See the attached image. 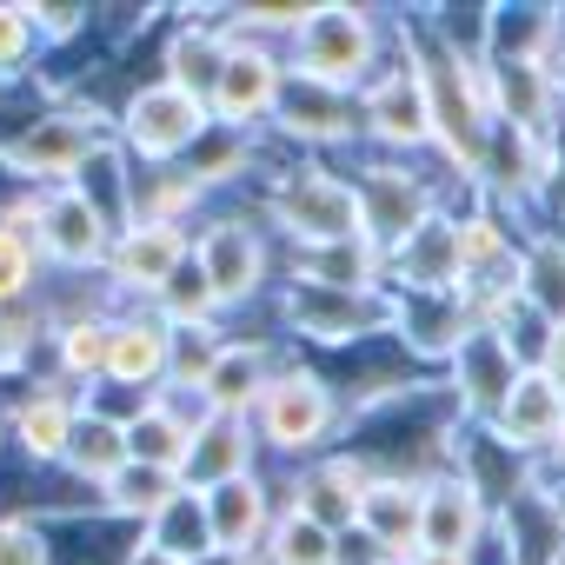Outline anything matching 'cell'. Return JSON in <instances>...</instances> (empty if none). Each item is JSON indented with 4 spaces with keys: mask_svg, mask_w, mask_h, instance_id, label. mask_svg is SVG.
I'll use <instances>...</instances> for the list:
<instances>
[{
    "mask_svg": "<svg viewBox=\"0 0 565 565\" xmlns=\"http://www.w3.org/2000/svg\"><path fill=\"white\" fill-rule=\"evenodd\" d=\"M413 61L426 74V107H433V147L446 153V167H459V180L486 173V147H492V100H486V61H466L452 47H439L433 34H406Z\"/></svg>",
    "mask_w": 565,
    "mask_h": 565,
    "instance_id": "obj_1",
    "label": "cell"
},
{
    "mask_svg": "<svg viewBox=\"0 0 565 565\" xmlns=\"http://www.w3.org/2000/svg\"><path fill=\"white\" fill-rule=\"evenodd\" d=\"M386 21L373 8H353V0H320V14L287 41V67L300 81H320L333 94H366L386 67Z\"/></svg>",
    "mask_w": 565,
    "mask_h": 565,
    "instance_id": "obj_2",
    "label": "cell"
},
{
    "mask_svg": "<svg viewBox=\"0 0 565 565\" xmlns=\"http://www.w3.org/2000/svg\"><path fill=\"white\" fill-rule=\"evenodd\" d=\"M340 419H347V406H340L333 380L313 373V366H279V373L266 380L259 406H253V433H259V446L279 452V459H300V466L327 452V439H333Z\"/></svg>",
    "mask_w": 565,
    "mask_h": 565,
    "instance_id": "obj_3",
    "label": "cell"
},
{
    "mask_svg": "<svg viewBox=\"0 0 565 565\" xmlns=\"http://www.w3.org/2000/svg\"><path fill=\"white\" fill-rule=\"evenodd\" d=\"M266 220L294 246H340V239H373L360 213V186L327 173V167H294L266 193Z\"/></svg>",
    "mask_w": 565,
    "mask_h": 565,
    "instance_id": "obj_4",
    "label": "cell"
},
{
    "mask_svg": "<svg viewBox=\"0 0 565 565\" xmlns=\"http://www.w3.org/2000/svg\"><path fill=\"white\" fill-rule=\"evenodd\" d=\"M107 140L114 134H107V120L94 107H54V114H34L8 147H0V160H8V173H21L34 193H54V186H74Z\"/></svg>",
    "mask_w": 565,
    "mask_h": 565,
    "instance_id": "obj_5",
    "label": "cell"
},
{
    "mask_svg": "<svg viewBox=\"0 0 565 565\" xmlns=\"http://www.w3.org/2000/svg\"><path fill=\"white\" fill-rule=\"evenodd\" d=\"M206 127H213L206 100L180 94L173 81H153V87H134L127 94V107L114 120V147L127 160H140V167H180L206 140Z\"/></svg>",
    "mask_w": 565,
    "mask_h": 565,
    "instance_id": "obj_6",
    "label": "cell"
},
{
    "mask_svg": "<svg viewBox=\"0 0 565 565\" xmlns=\"http://www.w3.org/2000/svg\"><path fill=\"white\" fill-rule=\"evenodd\" d=\"M226 34H233V28H226ZM279 94H287V54H279L273 41H246V34H233L226 67H220V81H213V94H206L213 127H226V134H253V127L273 120Z\"/></svg>",
    "mask_w": 565,
    "mask_h": 565,
    "instance_id": "obj_7",
    "label": "cell"
},
{
    "mask_svg": "<svg viewBox=\"0 0 565 565\" xmlns=\"http://www.w3.org/2000/svg\"><path fill=\"white\" fill-rule=\"evenodd\" d=\"M360 134H366L373 147L399 153V160L419 153V147H433V107H426V74H419V61H413V41H406V54L386 61L380 81L360 94Z\"/></svg>",
    "mask_w": 565,
    "mask_h": 565,
    "instance_id": "obj_8",
    "label": "cell"
},
{
    "mask_svg": "<svg viewBox=\"0 0 565 565\" xmlns=\"http://www.w3.org/2000/svg\"><path fill=\"white\" fill-rule=\"evenodd\" d=\"M193 259L200 273L213 279L220 307H253L266 294V273H273V253H266V233L239 213H220L193 233Z\"/></svg>",
    "mask_w": 565,
    "mask_h": 565,
    "instance_id": "obj_9",
    "label": "cell"
},
{
    "mask_svg": "<svg viewBox=\"0 0 565 565\" xmlns=\"http://www.w3.org/2000/svg\"><path fill=\"white\" fill-rule=\"evenodd\" d=\"M492 532V499L486 486L452 459L446 472L426 479V512H419V552H446V558H479Z\"/></svg>",
    "mask_w": 565,
    "mask_h": 565,
    "instance_id": "obj_10",
    "label": "cell"
},
{
    "mask_svg": "<svg viewBox=\"0 0 565 565\" xmlns=\"http://www.w3.org/2000/svg\"><path fill=\"white\" fill-rule=\"evenodd\" d=\"M120 226L81 193V186H54L41 193V259L61 273H107Z\"/></svg>",
    "mask_w": 565,
    "mask_h": 565,
    "instance_id": "obj_11",
    "label": "cell"
},
{
    "mask_svg": "<svg viewBox=\"0 0 565 565\" xmlns=\"http://www.w3.org/2000/svg\"><path fill=\"white\" fill-rule=\"evenodd\" d=\"M452 399H459V419H479V426H492V413L505 406V393L519 386V373L532 366L499 327H472L459 347H452Z\"/></svg>",
    "mask_w": 565,
    "mask_h": 565,
    "instance_id": "obj_12",
    "label": "cell"
},
{
    "mask_svg": "<svg viewBox=\"0 0 565 565\" xmlns=\"http://www.w3.org/2000/svg\"><path fill=\"white\" fill-rule=\"evenodd\" d=\"M393 294H327V287H294L287 279V327L320 347H347L366 333H393Z\"/></svg>",
    "mask_w": 565,
    "mask_h": 565,
    "instance_id": "obj_13",
    "label": "cell"
},
{
    "mask_svg": "<svg viewBox=\"0 0 565 565\" xmlns=\"http://www.w3.org/2000/svg\"><path fill=\"white\" fill-rule=\"evenodd\" d=\"M360 213H366V233L393 253L399 239H413L426 220H439V193L406 167V160H373L360 180Z\"/></svg>",
    "mask_w": 565,
    "mask_h": 565,
    "instance_id": "obj_14",
    "label": "cell"
},
{
    "mask_svg": "<svg viewBox=\"0 0 565 565\" xmlns=\"http://www.w3.org/2000/svg\"><path fill=\"white\" fill-rule=\"evenodd\" d=\"M173 347H180V333H173L153 307H127V313H114L107 386H120V393H134V399L167 393V380H173Z\"/></svg>",
    "mask_w": 565,
    "mask_h": 565,
    "instance_id": "obj_15",
    "label": "cell"
},
{
    "mask_svg": "<svg viewBox=\"0 0 565 565\" xmlns=\"http://www.w3.org/2000/svg\"><path fill=\"white\" fill-rule=\"evenodd\" d=\"M193 259V233L186 226H120L114 253H107V287L153 307V294Z\"/></svg>",
    "mask_w": 565,
    "mask_h": 565,
    "instance_id": "obj_16",
    "label": "cell"
},
{
    "mask_svg": "<svg viewBox=\"0 0 565 565\" xmlns=\"http://www.w3.org/2000/svg\"><path fill=\"white\" fill-rule=\"evenodd\" d=\"M486 433H492L512 459H545V452L558 446V433H565V393H558L539 366H525Z\"/></svg>",
    "mask_w": 565,
    "mask_h": 565,
    "instance_id": "obj_17",
    "label": "cell"
},
{
    "mask_svg": "<svg viewBox=\"0 0 565 565\" xmlns=\"http://www.w3.org/2000/svg\"><path fill=\"white\" fill-rule=\"evenodd\" d=\"M366 486H373V466H366L360 452H320V459L300 466L287 505L307 512V519H320L327 532H353V525H360V499H366Z\"/></svg>",
    "mask_w": 565,
    "mask_h": 565,
    "instance_id": "obj_18",
    "label": "cell"
},
{
    "mask_svg": "<svg viewBox=\"0 0 565 565\" xmlns=\"http://www.w3.org/2000/svg\"><path fill=\"white\" fill-rule=\"evenodd\" d=\"M200 499H206V519H213V552H239V558H259L273 519L287 512L259 472L226 479V486H213V492H200Z\"/></svg>",
    "mask_w": 565,
    "mask_h": 565,
    "instance_id": "obj_19",
    "label": "cell"
},
{
    "mask_svg": "<svg viewBox=\"0 0 565 565\" xmlns=\"http://www.w3.org/2000/svg\"><path fill=\"white\" fill-rule=\"evenodd\" d=\"M273 127L287 140H300V147H340V140L360 134V100L333 94L320 81H300L287 67V94H279V107H273Z\"/></svg>",
    "mask_w": 565,
    "mask_h": 565,
    "instance_id": "obj_20",
    "label": "cell"
},
{
    "mask_svg": "<svg viewBox=\"0 0 565 565\" xmlns=\"http://www.w3.org/2000/svg\"><path fill=\"white\" fill-rule=\"evenodd\" d=\"M386 294H459V226L452 213L426 220L386 253Z\"/></svg>",
    "mask_w": 565,
    "mask_h": 565,
    "instance_id": "obj_21",
    "label": "cell"
},
{
    "mask_svg": "<svg viewBox=\"0 0 565 565\" xmlns=\"http://www.w3.org/2000/svg\"><path fill=\"white\" fill-rule=\"evenodd\" d=\"M273 347L266 340H220L206 380H200V413H220V419H253L266 380H273Z\"/></svg>",
    "mask_w": 565,
    "mask_h": 565,
    "instance_id": "obj_22",
    "label": "cell"
},
{
    "mask_svg": "<svg viewBox=\"0 0 565 565\" xmlns=\"http://www.w3.org/2000/svg\"><path fill=\"white\" fill-rule=\"evenodd\" d=\"M246 472H259V433H253V419L200 413V426H193V452H186L180 479H186L193 492H213V486L246 479Z\"/></svg>",
    "mask_w": 565,
    "mask_h": 565,
    "instance_id": "obj_23",
    "label": "cell"
},
{
    "mask_svg": "<svg viewBox=\"0 0 565 565\" xmlns=\"http://www.w3.org/2000/svg\"><path fill=\"white\" fill-rule=\"evenodd\" d=\"M419 512H426V479L419 472H373L360 499V532L380 539L399 565L419 552Z\"/></svg>",
    "mask_w": 565,
    "mask_h": 565,
    "instance_id": "obj_24",
    "label": "cell"
},
{
    "mask_svg": "<svg viewBox=\"0 0 565 565\" xmlns=\"http://www.w3.org/2000/svg\"><path fill=\"white\" fill-rule=\"evenodd\" d=\"M294 287H327V294H386V246H380V239L294 246Z\"/></svg>",
    "mask_w": 565,
    "mask_h": 565,
    "instance_id": "obj_25",
    "label": "cell"
},
{
    "mask_svg": "<svg viewBox=\"0 0 565 565\" xmlns=\"http://www.w3.org/2000/svg\"><path fill=\"white\" fill-rule=\"evenodd\" d=\"M74 426H81V406L61 393V386H28L8 413V439L34 459V466H61L67 446H74Z\"/></svg>",
    "mask_w": 565,
    "mask_h": 565,
    "instance_id": "obj_26",
    "label": "cell"
},
{
    "mask_svg": "<svg viewBox=\"0 0 565 565\" xmlns=\"http://www.w3.org/2000/svg\"><path fill=\"white\" fill-rule=\"evenodd\" d=\"M193 426H200V413H186L173 393H153V399H140V406L127 413V452H134L140 466L180 472L186 452H193Z\"/></svg>",
    "mask_w": 565,
    "mask_h": 565,
    "instance_id": "obj_27",
    "label": "cell"
},
{
    "mask_svg": "<svg viewBox=\"0 0 565 565\" xmlns=\"http://www.w3.org/2000/svg\"><path fill=\"white\" fill-rule=\"evenodd\" d=\"M206 206V186L186 167H140L127 180V226H186Z\"/></svg>",
    "mask_w": 565,
    "mask_h": 565,
    "instance_id": "obj_28",
    "label": "cell"
},
{
    "mask_svg": "<svg viewBox=\"0 0 565 565\" xmlns=\"http://www.w3.org/2000/svg\"><path fill=\"white\" fill-rule=\"evenodd\" d=\"M226 47H233L226 21H186V28L167 41V74H160V81H173L180 94L206 100L213 81H220V67H226Z\"/></svg>",
    "mask_w": 565,
    "mask_h": 565,
    "instance_id": "obj_29",
    "label": "cell"
},
{
    "mask_svg": "<svg viewBox=\"0 0 565 565\" xmlns=\"http://www.w3.org/2000/svg\"><path fill=\"white\" fill-rule=\"evenodd\" d=\"M127 459H134V452H127V419H114V413L87 406V413H81V426H74V446H67V459H61V466H67L81 486H100V492H107V486L127 472Z\"/></svg>",
    "mask_w": 565,
    "mask_h": 565,
    "instance_id": "obj_30",
    "label": "cell"
},
{
    "mask_svg": "<svg viewBox=\"0 0 565 565\" xmlns=\"http://www.w3.org/2000/svg\"><path fill=\"white\" fill-rule=\"evenodd\" d=\"M180 492H193V486H186L180 472L127 459V472H120V479H114V486H107L100 499H107V512H114V519H134V525L147 532V525H153V519H160V512H167V505L180 499Z\"/></svg>",
    "mask_w": 565,
    "mask_h": 565,
    "instance_id": "obj_31",
    "label": "cell"
},
{
    "mask_svg": "<svg viewBox=\"0 0 565 565\" xmlns=\"http://www.w3.org/2000/svg\"><path fill=\"white\" fill-rule=\"evenodd\" d=\"M107 347H114V313H74L54 327L61 380L74 386H107Z\"/></svg>",
    "mask_w": 565,
    "mask_h": 565,
    "instance_id": "obj_32",
    "label": "cell"
},
{
    "mask_svg": "<svg viewBox=\"0 0 565 565\" xmlns=\"http://www.w3.org/2000/svg\"><path fill=\"white\" fill-rule=\"evenodd\" d=\"M153 313H160L173 333H213V320H220L226 307H220V294H213V279L200 273V259H186L167 287L153 294Z\"/></svg>",
    "mask_w": 565,
    "mask_h": 565,
    "instance_id": "obj_33",
    "label": "cell"
},
{
    "mask_svg": "<svg viewBox=\"0 0 565 565\" xmlns=\"http://www.w3.org/2000/svg\"><path fill=\"white\" fill-rule=\"evenodd\" d=\"M333 558H340V532H327L320 519H307L294 505L273 519V532L259 545V565H333Z\"/></svg>",
    "mask_w": 565,
    "mask_h": 565,
    "instance_id": "obj_34",
    "label": "cell"
},
{
    "mask_svg": "<svg viewBox=\"0 0 565 565\" xmlns=\"http://www.w3.org/2000/svg\"><path fill=\"white\" fill-rule=\"evenodd\" d=\"M147 539L167 552V558H180V565H193V558H206L213 552V519H206V499L200 492H180L153 525H147Z\"/></svg>",
    "mask_w": 565,
    "mask_h": 565,
    "instance_id": "obj_35",
    "label": "cell"
},
{
    "mask_svg": "<svg viewBox=\"0 0 565 565\" xmlns=\"http://www.w3.org/2000/svg\"><path fill=\"white\" fill-rule=\"evenodd\" d=\"M525 307L545 327L565 320V233H539L525 246Z\"/></svg>",
    "mask_w": 565,
    "mask_h": 565,
    "instance_id": "obj_36",
    "label": "cell"
},
{
    "mask_svg": "<svg viewBox=\"0 0 565 565\" xmlns=\"http://www.w3.org/2000/svg\"><path fill=\"white\" fill-rule=\"evenodd\" d=\"M41 266H47V259H41V239H34V233L0 226V313H14V307L34 300Z\"/></svg>",
    "mask_w": 565,
    "mask_h": 565,
    "instance_id": "obj_37",
    "label": "cell"
},
{
    "mask_svg": "<svg viewBox=\"0 0 565 565\" xmlns=\"http://www.w3.org/2000/svg\"><path fill=\"white\" fill-rule=\"evenodd\" d=\"M452 226H459V279L492 273V266H505V259L525 253V246H512V233L499 226V213H452Z\"/></svg>",
    "mask_w": 565,
    "mask_h": 565,
    "instance_id": "obj_38",
    "label": "cell"
},
{
    "mask_svg": "<svg viewBox=\"0 0 565 565\" xmlns=\"http://www.w3.org/2000/svg\"><path fill=\"white\" fill-rule=\"evenodd\" d=\"M246 160H253V134H226V127H206V140L186 153V173L213 193V186H226V180H239L246 173Z\"/></svg>",
    "mask_w": 565,
    "mask_h": 565,
    "instance_id": "obj_39",
    "label": "cell"
},
{
    "mask_svg": "<svg viewBox=\"0 0 565 565\" xmlns=\"http://www.w3.org/2000/svg\"><path fill=\"white\" fill-rule=\"evenodd\" d=\"M41 47V28H34V8H14V0H0V81H14Z\"/></svg>",
    "mask_w": 565,
    "mask_h": 565,
    "instance_id": "obj_40",
    "label": "cell"
},
{
    "mask_svg": "<svg viewBox=\"0 0 565 565\" xmlns=\"http://www.w3.org/2000/svg\"><path fill=\"white\" fill-rule=\"evenodd\" d=\"M0 565H54L47 532L21 512H0Z\"/></svg>",
    "mask_w": 565,
    "mask_h": 565,
    "instance_id": "obj_41",
    "label": "cell"
},
{
    "mask_svg": "<svg viewBox=\"0 0 565 565\" xmlns=\"http://www.w3.org/2000/svg\"><path fill=\"white\" fill-rule=\"evenodd\" d=\"M333 565H399V558H393L380 539H366V532L353 525V532H340V558H333Z\"/></svg>",
    "mask_w": 565,
    "mask_h": 565,
    "instance_id": "obj_42",
    "label": "cell"
},
{
    "mask_svg": "<svg viewBox=\"0 0 565 565\" xmlns=\"http://www.w3.org/2000/svg\"><path fill=\"white\" fill-rule=\"evenodd\" d=\"M532 366H539V373H545V380H552V386L565 393V320H558V327H545V340H539Z\"/></svg>",
    "mask_w": 565,
    "mask_h": 565,
    "instance_id": "obj_43",
    "label": "cell"
},
{
    "mask_svg": "<svg viewBox=\"0 0 565 565\" xmlns=\"http://www.w3.org/2000/svg\"><path fill=\"white\" fill-rule=\"evenodd\" d=\"M81 14L87 8H34V28H41V41H61V34L81 28Z\"/></svg>",
    "mask_w": 565,
    "mask_h": 565,
    "instance_id": "obj_44",
    "label": "cell"
},
{
    "mask_svg": "<svg viewBox=\"0 0 565 565\" xmlns=\"http://www.w3.org/2000/svg\"><path fill=\"white\" fill-rule=\"evenodd\" d=\"M545 200L565 213V120H558V134H552V186H545Z\"/></svg>",
    "mask_w": 565,
    "mask_h": 565,
    "instance_id": "obj_45",
    "label": "cell"
},
{
    "mask_svg": "<svg viewBox=\"0 0 565 565\" xmlns=\"http://www.w3.org/2000/svg\"><path fill=\"white\" fill-rule=\"evenodd\" d=\"M120 565H180V558H167V552H160V545H153V539L140 532V545H134V552H127Z\"/></svg>",
    "mask_w": 565,
    "mask_h": 565,
    "instance_id": "obj_46",
    "label": "cell"
},
{
    "mask_svg": "<svg viewBox=\"0 0 565 565\" xmlns=\"http://www.w3.org/2000/svg\"><path fill=\"white\" fill-rule=\"evenodd\" d=\"M552 87H558V114H565V41H558V54H552Z\"/></svg>",
    "mask_w": 565,
    "mask_h": 565,
    "instance_id": "obj_47",
    "label": "cell"
},
{
    "mask_svg": "<svg viewBox=\"0 0 565 565\" xmlns=\"http://www.w3.org/2000/svg\"><path fill=\"white\" fill-rule=\"evenodd\" d=\"M193 565H259V558H239V552H206V558H193Z\"/></svg>",
    "mask_w": 565,
    "mask_h": 565,
    "instance_id": "obj_48",
    "label": "cell"
},
{
    "mask_svg": "<svg viewBox=\"0 0 565 565\" xmlns=\"http://www.w3.org/2000/svg\"><path fill=\"white\" fill-rule=\"evenodd\" d=\"M552 459H558V466H565V433H558V446H552Z\"/></svg>",
    "mask_w": 565,
    "mask_h": 565,
    "instance_id": "obj_49",
    "label": "cell"
},
{
    "mask_svg": "<svg viewBox=\"0 0 565 565\" xmlns=\"http://www.w3.org/2000/svg\"><path fill=\"white\" fill-rule=\"evenodd\" d=\"M552 565H565V552H558V558H552Z\"/></svg>",
    "mask_w": 565,
    "mask_h": 565,
    "instance_id": "obj_50",
    "label": "cell"
},
{
    "mask_svg": "<svg viewBox=\"0 0 565 565\" xmlns=\"http://www.w3.org/2000/svg\"><path fill=\"white\" fill-rule=\"evenodd\" d=\"M0 87H8V81H0Z\"/></svg>",
    "mask_w": 565,
    "mask_h": 565,
    "instance_id": "obj_51",
    "label": "cell"
}]
</instances>
